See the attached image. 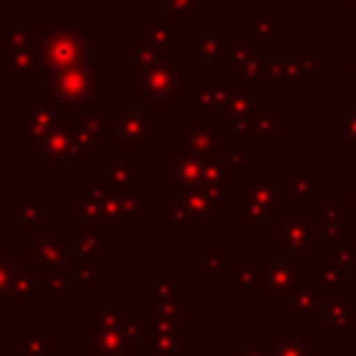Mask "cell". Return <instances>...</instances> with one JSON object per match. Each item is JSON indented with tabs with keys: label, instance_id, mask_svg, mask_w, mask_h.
Instances as JSON below:
<instances>
[{
	"label": "cell",
	"instance_id": "cell-47",
	"mask_svg": "<svg viewBox=\"0 0 356 356\" xmlns=\"http://www.w3.org/2000/svg\"><path fill=\"white\" fill-rule=\"evenodd\" d=\"M317 278H320V286L317 289H323V292H345L348 278L339 273V267L331 259H325V261L317 264Z\"/></svg>",
	"mask_w": 356,
	"mask_h": 356
},
{
	"label": "cell",
	"instance_id": "cell-8",
	"mask_svg": "<svg viewBox=\"0 0 356 356\" xmlns=\"http://www.w3.org/2000/svg\"><path fill=\"white\" fill-rule=\"evenodd\" d=\"M270 256L306 259L314 250V211H278L270 222Z\"/></svg>",
	"mask_w": 356,
	"mask_h": 356
},
{
	"label": "cell",
	"instance_id": "cell-57",
	"mask_svg": "<svg viewBox=\"0 0 356 356\" xmlns=\"http://www.w3.org/2000/svg\"><path fill=\"white\" fill-rule=\"evenodd\" d=\"M342 108H345V111H350V114H356V97H345Z\"/></svg>",
	"mask_w": 356,
	"mask_h": 356
},
{
	"label": "cell",
	"instance_id": "cell-63",
	"mask_svg": "<svg viewBox=\"0 0 356 356\" xmlns=\"http://www.w3.org/2000/svg\"><path fill=\"white\" fill-rule=\"evenodd\" d=\"M0 58H3V47H0Z\"/></svg>",
	"mask_w": 356,
	"mask_h": 356
},
{
	"label": "cell",
	"instance_id": "cell-43",
	"mask_svg": "<svg viewBox=\"0 0 356 356\" xmlns=\"http://www.w3.org/2000/svg\"><path fill=\"white\" fill-rule=\"evenodd\" d=\"M259 273H261V261H234L228 278H231V286L236 292H245V289L256 286Z\"/></svg>",
	"mask_w": 356,
	"mask_h": 356
},
{
	"label": "cell",
	"instance_id": "cell-23",
	"mask_svg": "<svg viewBox=\"0 0 356 356\" xmlns=\"http://www.w3.org/2000/svg\"><path fill=\"white\" fill-rule=\"evenodd\" d=\"M273 356H320V339L306 331V323H286L273 342Z\"/></svg>",
	"mask_w": 356,
	"mask_h": 356
},
{
	"label": "cell",
	"instance_id": "cell-16",
	"mask_svg": "<svg viewBox=\"0 0 356 356\" xmlns=\"http://www.w3.org/2000/svg\"><path fill=\"white\" fill-rule=\"evenodd\" d=\"M14 120H17V134L25 136L28 142H31V139H39V136H44L47 131H53V128H58V125L67 122L64 111H58L56 106H50V103L42 100V97H31V100L25 103V108H19V111L14 114Z\"/></svg>",
	"mask_w": 356,
	"mask_h": 356
},
{
	"label": "cell",
	"instance_id": "cell-34",
	"mask_svg": "<svg viewBox=\"0 0 356 356\" xmlns=\"http://www.w3.org/2000/svg\"><path fill=\"white\" fill-rule=\"evenodd\" d=\"M331 147L356 150V114L337 108L331 114Z\"/></svg>",
	"mask_w": 356,
	"mask_h": 356
},
{
	"label": "cell",
	"instance_id": "cell-59",
	"mask_svg": "<svg viewBox=\"0 0 356 356\" xmlns=\"http://www.w3.org/2000/svg\"><path fill=\"white\" fill-rule=\"evenodd\" d=\"M3 231H6V220L0 217V248H3Z\"/></svg>",
	"mask_w": 356,
	"mask_h": 356
},
{
	"label": "cell",
	"instance_id": "cell-56",
	"mask_svg": "<svg viewBox=\"0 0 356 356\" xmlns=\"http://www.w3.org/2000/svg\"><path fill=\"white\" fill-rule=\"evenodd\" d=\"M331 6L337 11H348V8H356V0H331Z\"/></svg>",
	"mask_w": 356,
	"mask_h": 356
},
{
	"label": "cell",
	"instance_id": "cell-1",
	"mask_svg": "<svg viewBox=\"0 0 356 356\" xmlns=\"http://www.w3.org/2000/svg\"><path fill=\"white\" fill-rule=\"evenodd\" d=\"M33 53L39 58V70L47 78L92 61V39L75 25L44 19L33 33Z\"/></svg>",
	"mask_w": 356,
	"mask_h": 356
},
{
	"label": "cell",
	"instance_id": "cell-44",
	"mask_svg": "<svg viewBox=\"0 0 356 356\" xmlns=\"http://www.w3.org/2000/svg\"><path fill=\"white\" fill-rule=\"evenodd\" d=\"M178 289H181V275H167V278H159L156 284L145 286L142 289V300H147L153 306L161 303V300H175Z\"/></svg>",
	"mask_w": 356,
	"mask_h": 356
},
{
	"label": "cell",
	"instance_id": "cell-9",
	"mask_svg": "<svg viewBox=\"0 0 356 356\" xmlns=\"http://www.w3.org/2000/svg\"><path fill=\"white\" fill-rule=\"evenodd\" d=\"M309 278V267L306 259H295V256H267V261H261V273L256 281V300L259 303H270V300H286L289 295H295L298 289L306 286Z\"/></svg>",
	"mask_w": 356,
	"mask_h": 356
},
{
	"label": "cell",
	"instance_id": "cell-51",
	"mask_svg": "<svg viewBox=\"0 0 356 356\" xmlns=\"http://www.w3.org/2000/svg\"><path fill=\"white\" fill-rule=\"evenodd\" d=\"M275 337H248L236 356H273Z\"/></svg>",
	"mask_w": 356,
	"mask_h": 356
},
{
	"label": "cell",
	"instance_id": "cell-37",
	"mask_svg": "<svg viewBox=\"0 0 356 356\" xmlns=\"http://www.w3.org/2000/svg\"><path fill=\"white\" fill-rule=\"evenodd\" d=\"M120 328L131 345V350H142L150 334V314L145 312H131V314H120Z\"/></svg>",
	"mask_w": 356,
	"mask_h": 356
},
{
	"label": "cell",
	"instance_id": "cell-30",
	"mask_svg": "<svg viewBox=\"0 0 356 356\" xmlns=\"http://www.w3.org/2000/svg\"><path fill=\"white\" fill-rule=\"evenodd\" d=\"M284 200H320V175L317 172H281Z\"/></svg>",
	"mask_w": 356,
	"mask_h": 356
},
{
	"label": "cell",
	"instance_id": "cell-29",
	"mask_svg": "<svg viewBox=\"0 0 356 356\" xmlns=\"http://www.w3.org/2000/svg\"><path fill=\"white\" fill-rule=\"evenodd\" d=\"M281 28H284V14H281V8H259L250 19L242 22V33H239V36L270 42L273 36L281 33Z\"/></svg>",
	"mask_w": 356,
	"mask_h": 356
},
{
	"label": "cell",
	"instance_id": "cell-13",
	"mask_svg": "<svg viewBox=\"0 0 356 356\" xmlns=\"http://www.w3.org/2000/svg\"><path fill=\"white\" fill-rule=\"evenodd\" d=\"M67 211L78 214V220H81L78 225L95 231L100 239L117 236V231H120V225H117V222L108 217V211H106V192H100V189H95V186L78 189V195L67 200Z\"/></svg>",
	"mask_w": 356,
	"mask_h": 356
},
{
	"label": "cell",
	"instance_id": "cell-61",
	"mask_svg": "<svg viewBox=\"0 0 356 356\" xmlns=\"http://www.w3.org/2000/svg\"><path fill=\"white\" fill-rule=\"evenodd\" d=\"M128 356H145V353H139V350H131V353H128Z\"/></svg>",
	"mask_w": 356,
	"mask_h": 356
},
{
	"label": "cell",
	"instance_id": "cell-18",
	"mask_svg": "<svg viewBox=\"0 0 356 356\" xmlns=\"http://www.w3.org/2000/svg\"><path fill=\"white\" fill-rule=\"evenodd\" d=\"M345 214L342 197H320L314 211V250H331L345 236Z\"/></svg>",
	"mask_w": 356,
	"mask_h": 356
},
{
	"label": "cell",
	"instance_id": "cell-46",
	"mask_svg": "<svg viewBox=\"0 0 356 356\" xmlns=\"http://www.w3.org/2000/svg\"><path fill=\"white\" fill-rule=\"evenodd\" d=\"M17 253L0 248V303L11 300V284H14V273H17Z\"/></svg>",
	"mask_w": 356,
	"mask_h": 356
},
{
	"label": "cell",
	"instance_id": "cell-33",
	"mask_svg": "<svg viewBox=\"0 0 356 356\" xmlns=\"http://www.w3.org/2000/svg\"><path fill=\"white\" fill-rule=\"evenodd\" d=\"M39 292L42 300H64L67 292L72 289L70 284V270L67 267H39Z\"/></svg>",
	"mask_w": 356,
	"mask_h": 356
},
{
	"label": "cell",
	"instance_id": "cell-42",
	"mask_svg": "<svg viewBox=\"0 0 356 356\" xmlns=\"http://www.w3.org/2000/svg\"><path fill=\"white\" fill-rule=\"evenodd\" d=\"M331 261L339 267V273L345 275V278H353L356 275V236H342L331 250Z\"/></svg>",
	"mask_w": 356,
	"mask_h": 356
},
{
	"label": "cell",
	"instance_id": "cell-2",
	"mask_svg": "<svg viewBox=\"0 0 356 356\" xmlns=\"http://www.w3.org/2000/svg\"><path fill=\"white\" fill-rule=\"evenodd\" d=\"M128 83H131L128 97L139 100L150 111H175V108H181L184 86H192L195 75L189 70H184V64L178 58L167 56L161 64H156L150 70H131Z\"/></svg>",
	"mask_w": 356,
	"mask_h": 356
},
{
	"label": "cell",
	"instance_id": "cell-3",
	"mask_svg": "<svg viewBox=\"0 0 356 356\" xmlns=\"http://www.w3.org/2000/svg\"><path fill=\"white\" fill-rule=\"evenodd\" d=\"M103 72H106V61L92 58L83 67H75V70H67L58 75H47L39 97L64 114L67 111H86L95 100H100L106 95Z\"/></svg>",
	"mask_w": 356,
	"mask_h": 356
},
{
	"label": "cell",
	"instance_id": "cell-41",
	"mask_svg": "<svg viewBox=\"0 0 356 356\" xmlns=\"http://www.w3.org/2000/svg\"><path fill=\"white\" fill-rule=\"evenodd\" d=\"M0 47H3V56L11 50L33 47V31L19 22H3L0 25Z\"/></svg>",
	"mask_w": 356,
	"mask_h": 356
},
{
	"label": "cell",
	"instance_id": "cell-54",
	"mask_svg": "<svg viewBox=\"0 0 356 356\" xmlns=\"http://www.w3.org/2000/svg\"><path fill=\"white\" fill-rule=\"evenodd\" d=\"M150 314H156V317H167V320H178V317H181V303H178V298H175V300H161V303L153 306Z\"/></svg>",
	"mask_w": 356,
	"mask_h": 356
},
{
	"label": "cell",
	"instance_id": "cell-53",
	"mask_svg": "<svg viewBox=\"0 0 356 356\" xmlns=\"http://www.w3.org/2000/svg\"><path fill=\"white\" fill-rule=\"evenodd\" d=\"M342 81L345 86H356V47L342 50Z\"/></svg>",
	"mask_w": 356,
	"mask_h": 356
},
{
	"label": "cell",
	"instance_id": "cell-15",
	"mask_svg": "<svg viewBox=\"0 0 356 356\" xmlns=\"http://www.w3.org/2000/svg\"><path fill=\"white\" fill-rule=\"evenodd\" d=\"M317 323L331 331L334 339H345L350 328H356V300L345 292H323L320 289V309Z\"/></svg>",
	"mask_w": 356,
	"mask_h": 356
},
{
	"label": "cell",
	"instance_id": "cell-21",
	"mask_svg": "<svg viewBox=\"0 0 356 356\" xmlns=\"http://www.w3.org/2000/svg\"><path fill=\"white\" fill-rule=\"evenodd\" d=\"M72 261V245L67 236H31L28 264L33 267H67Z\"/></svg>",
	"mask_w": 356,
	"mask_h": 356
},
{
	"label": "cell",
	"instance_id": "cell-45",
	"mask_svg": "<svg viewBox=\"0 0 356 356\" xmlns=\"http://www.w3.org/2000/svg\"><path fill=\"white\" fill-rule=\"evenodd\" d=\"M231 264H234V256H231L228 248H211V250L203 253V270L214 278H222V275L228 278Z\"/></svg>",
	"mask_w": 356,
	"mask_h": 356
},
{
	"label": "cell",
	"instance_id": "cell-27",
	"mask_svg": "<svg viewBox=\"0 0 356 356\" xmlns=\"http://www.w3.org/2000/svg\"><path fill=\"white\" fill-rule=\"evenodd\" d=\"M106 211L117 225H139L145 220L142 195H117L106 192Z\"/></svg>",
	"mask_w": 356,
	"mask_h": 356
},
{
	"label": "cell",
	"instance_id": "cell-55",
	"mask_svg": "<svg viewBox=\"0 0 356 356\" xmlns=\"http://www.w3.org/2000/svg\"><path fill=\"white\" fill-rule=\"evenodd\" d=\"M342 203H345V211H350V214L356 217V184L345 186V192H342Z\"/></svg>",
	"mask_w": 356,
	"mask_h": 356
},
{
	"label": "cell",
	"instance_id": "cell-5",
	"mask_svg": "<svg viewBox=\"0 0 356 356\" xmlns=\"http://www.w3.org/2000/svg\"><path fill=\"white\" fill-rule=\"evenodd\" d=\"M28 156L44 175H75L86 161H92V150L75 136L70 122L47 131L39 139H31Z\"/></svg>",
	"mask_w": 356,
	"mask_h": 356
},
{
	"label": "cell",
	"instance_id": "cell-49",
	"mask_svg": "<svg viewBox=\"0 0 356 356\" xmlns=\"http://www.w3.org/2000/svg\"><path fill=\"white\" fill-rule=\"evenodd\" d=\"M120 306L114 300H95L92 303V317L97 325H117L120 323Z\"/></svg>",
	"mask_w": 356,
	"mask_h": 356
},
{
	"label": "cell",
	"instance_id": "cell-20",
	"mask_svg": "<svg viewBox=\"0 0 356 356\" xmlns=\"http://www.w3.org/2000/svg\"><path fill=\"white\" fill-rule=\"evenodd\" d=\"M114 108L108 111H83L78 117V122H72V131L75 136L95 153V150H103L106 142L114 136Z\"/></svg>",
	"mask_w": 356,
	"mask_h": 356
},
{
	"label": "cell",
	"instance_id": "cell-22",
	"mask_svg": "<svg viewBox=\"0 0 356 356\" xmlns=\"http://www.w3.org/2000/svg\"><path fill=\"white\" fill-rule=\"evenodd\" d=\"M139 353H145V356H181V325H178V320L150 314V334H147V342Z\"/></svg>",
	"mask_w": 356,
	"mask_h": 356
},
{
	"label": "cell",
	"instance_id": "cell-26",
	"mask_svg": "<svg viewBox=\"0 0 356 356\" xmlns=\"http://www.w3.org/2000/svg\"><path fill=\"white\" fill-rule=\"evenodd\" d=\"M17 337V356H53V328L50 325H19Z\"/></svg>",
	"mask_w": 356,
	"mask_h": 356
},
{
	"label": "cell",
	"instance_id": "cell-60",
	"mask_svg": "<svg viewBox=\"0 0 356 356\" xmlns=\"http://www.w3.org/2000/svg\"><path fill=\"white\" fill-rule=\"evenodd\" d=\"M3 92H6V83H3V75H0V97H3Z\"/></svg>",
	"mask_w": 356,
	"mask_h": 356
},
{
	"label": "cell",
	"instance_id": "cell-4",
	"mask_svg": "<svg viewBox=\"0 0 356 356\" xmlns=\"http://www.w3.org/2000/svg\"><path fill=\"white\" fill-rule=\"evenodd\" d=\"M284 203L281 172H242L234 184L228 211H236L245 225H267Z\"/></svg>",
	"mask_w": 356,
	"mask_h": 356
},
{
	"label": "cell",
	"instance_id": "cell-58",
	"mask_svg": "<svg viewBox=\"0 0 356 356\" xmlns=\"http://www.w3.org/2000/svg\"><path fill=\"white\" fill-rule=\"evenodd\" d=\"M6 22V0H0V25Z\"/></svg>",
	"mask_w": 356,
	"mask_h": 356
},
{
	"label": "cell",
	"instance_id": "cell-35",
	"mask_svg": "<svg viewBox=\"0 0 356 356\" xmlns=\"http://www.w3.org/2000/svg\"><path fill=\"white\" fill-rule=\"evenodd\" d=\"M281 131H284V111H278V108L270 106L264 114H259V120L253 125V142H256V147L259 150H267L273 145V139L281 136Z\"/></svg>",
	"mask_w": 356,
	"mask_h": 356
},
{
	"label": "cell",
	"instance_id": "cell-11",
	"mask_svg": "<svg viewBox=\"0 0 356 356\" xmlns=\"http://www.w3.org/2000/svg\"><path fill=\"white\" fill-rule=\"evenodd\" d=\"M167 220L172 225H217L220 211L200 189L167 186Z\"/></svg>",
	"mask_w": 356,
	"mask_h": 356
},
{
	"label": "cell",
	"instance_id": "cell-12",
	"mask_svg": "<svg viewBox=\"0 0 356 356\" xmlns=\"http://www.w3.org/2000/svg\"><path fill=\"white\" fill-rule=\"evenodd\" d=\"M89 186L117 195H142V164L128 153H117V159H108L103 170L92 175Z\"/></svg>",
	"mask_w": 356,
	"mask_h": 356
},
{
	"label": "cell",
	"instance_id": "cell-19",
	"mask_svg": "<svg viewBox=\"0 0 356 356\" xmlns=\"http://www.w3.org/2000/svg\"><path fill=\"white\" fill-rule=\"evenodd\" d=\"M203 159L186 147L167 150V186L172 189H200L203 181Z\"/></svg>",
	"mask_w": 356,
	"mask_h": 356
},
{
	"label": "cell",
	"instance_id": "cell-40",
	"mask_svg": "<svg viewBox=\"0 0 356 356\" xmlns=\"http://www.w3.org/2000/svg\"><path fill=\"white\" fill-rule=\"evenodd\" d=\"M192 108L195 111H220L222 100H225V89L214 81V83H192Z\"/></svg>",
	"mask_w": 356,
	"mask_h": 356
},
{
	"label": "cell",
	"instance_id": "cell-24",
	"mask_svg": "<svg viewBox=\"0 0 356 356\" xmlns=\"http://www.w3.org/2000/svg\"><path fill=\"white\" fill-rule=\"evenodd\" d=\"M178 131H181L184 147L195 156H211L222 147L220 145V125H214V122H181Z\"/></svg>",
	"mask_w": 356,
	"mask_h": 356
},
{
	"label": "cell",
	"instance_id": "cell-7",
	"mask_svg": "<svg viewBox=\"0 0 356 356\" xmlns=\"http://www.w3.org/2000/svg\"><path fill=\"white\" fill-rule=\"evenodd\" d=\"M114 142L117 153L150 150L156 145V111L134 97H120L114 106Z\"/></svg>",
	"mask_w": 356,
	"mask_h": 356
},
{
	"label": "cell",
	"instance_id": "cell-36",
	"mask_svg": "<svg viewBox=\"0 0 356 356\" xmlns=\"http://www.w3.org/2000/svg\"><path fill=\"white\" fill-rule=\"evenodd\" d=\"M11 300H19V303L42 300V292H39V275H36L33 267L25 264V261L17 264L14 284H11Z\"/></svg>",
	"mask_w": 356,
	"mask_h": 356
},
{
	"label": "cell",
	"instance_id": "cell-48",
	"mask_svg": "<svg viewBox=\"0 0 356 356\" xmlns=\"http://www.w3.org/2000/svg\"><path fill=\"white\" fill-rule=\"evenodd\" d=\"M17 225H36L42 220V200L39 197H19L14 206Z\"/></svg>",
	"mask_w": 356,
	"mask_h": 356
},
{
	"label": "cell",
	"instance_id": "cell-50",
	"mask_svg": "<svg viewBox=\"0 0 356 356\" xmlns=\"http://www.w3.org/2000/svg\"><path fill=\"white\" fill-rule=\"evenodd\" d=\"M214 156H217V159H220V164L231 172V178L245 172V153H242L239 147H220Z\"/></svg>",
	"mask_w": 356,
	"mask_h": 356
},
{
	"label": "cell",
	"instance_id": "cell-39",
	"mask_svg": "<svg viewBox=\"0 0 356 356\" xmlns=\"http://www.w3.org/2000/svg\"><path fill=\"white\" fill-rule=\"evenodd\" d=\"M228 47H231V36H222V33H200L195 39L197 61H217V58L225 61Z\"/></svg>",
	"mask_w": 356,
	"mask_h": 356
},
{
	"label": "cell",
	"instance_id": "cell-31",
	"mask_svg": "<svg viewBox=\"0 0 356 356\" xmlns=\"http://www.w3.org/2000/svg\"><path fill=\"white\" fill-rule=\"evenodd\" d=\"M317 309H320V289H312V286H303L286 300H281V312L292 323H306L309 317H317Z\"/></svg>",
	"mask_w": 356,
	"mask_h": 356
},
{
	"label": "cell",
	"instance_id": "cell-32",
	"mask_svg": "<svg viewBox=\"0 0 356 356\" xmlns=\"http://www.w3.org/2000/svg\"><path fill=\"white\" fill-rule=\"evenodd\" d=\"M3 67L6 72L11 75V81L17 86H28L31 78L39 72V58L33 53V47H25V50H11L3 56Z\"/></svg>",
	"mask_w": 356,
	"mask_h": 356
},
{
	"label": "cell",
	"instance_id": "cell-25",
	"mask_svg": "<svg viewBox=\"0 0 356 356\" xmlns=\"http://www.w3.org/2000/svg\"><path fill=\"white\" fill-rule=\"evenodd\" d=\"M70 245H72V261H81V264L92 267L97 275L106 273V250H103V239H100L95 231L78 225V234L70 236Z\"/></svg>",
	"mask_w": 356,
	"mask_h": 356
},
{
	"label": "cell",
	"instance_id": "cell-62",
	"mask_svg": "<svg viewBox=\"0 0 356 356\" xmlns=\"http://www.w3.org/2000/svg\"><path fill=\"white\" fill-rule=\"evenodd\" d=\"M217 356H234V353H228V350H220V353H217Z\"/></svg>",
	"mask_w": 356,
	"mask_h": 356
},
{
	"label": "cell",
	"instance_id": "cell-52",
	"mask_svg": "<svg viewBox=\"0 0 356 356\" xmlns=\"http://www.w3.org/2000/svg\"><path fill=\"white\" fill-rule=\"evenodd\" d=\"M67 270H70V284H72V289H86V286H92L95 278H97V273H95L92 267L81 264V261H70Z\"/></svg>",
	"mask_w": 356,
	"mask_h": 356
},
{
	"label": "cell",
	"instance_id": "cell-14",
	"mask_svg": "<svg viewBox=\"0 0 356 356\" xmlns=\"http://www.w3.org/2000/svg\"><path fill=\"white\" fill-rule=\"evenodd\" d=\"M320 67V47H284L278 58H270L273 81L306 86L312 72Z\"/></svg>",
	"mask_w": 356,
	"mask_h": 356
},
{
	"label": "cell",
	"instance_id": "cell-17",
	"mask_svg": "<svg viewBox=\"0 0 356 356\" xmlns=\"http://www.w3.org/2000/svg\"><path fill=\"white\" fill-rule=\"evenodd\" d=\"M78 348L89 356H128L131 353V345L117 325H97V323H89L83 328H78Z\"/></svg>",
	"mask_w": 356,
	"mask_h": 356
},
{
	"label": "cell",
	"instance_id": "cell-38",
	"mask_svg": "<svg viewBox=\"0 0 356 356\" xmlns=\"http://www.w3.org/2000/svg\"><path fill=\"white\" fill-rule=\"evenodd\" d=\"M153 6L164 11L170 22L184 25V22H192L197 11L206 8V0H153Z\"/></svg>",
	"mask_w": 356,
	"mask_h": 356
},
{
	"label": "cell",
	"instance_id": "cell-28",
	"mask_svg": "<svg viewBox=\"0 0 356 356\" xmlns=\"http://www.w3.org/2000/svg\"><path fill=\"white\" fill-rule=\"evenodd\" d=\"M142 42L161 53H172L181 44V25L170 19H147L142 22Z\"/></svg>",
	"mask_w": 356,
	"mask_h": 356
},
{
	"label": "cell",
	"instance_id": "cell-10",
	"mask_svg": "<svg viewBox=\"0 0 356 356\" xmlns=\"http://www.w3.org/2000/svg\"><path fill=\"white\" fill-rule=\"evenodd\" d=\"M225 72L245 78L253 86L275 83L270 70V42L248 39V36H231V47L225 56Z\"/></svg>",
	"mask_w": 356,
	"mask_h": 356
},
{
	"label": "cell",
	"instance_id": "cell-6",
	"mask_svg": "<svg viewBox=\"0 0 356 356\" xmlns=\"http://www.w3.org/2000/svg\"><path fill=\"white\" fill-rule=\"evenodd\" d=\"M217 83L225 89V100L217 111V122L228 125L231 136H253V125L259 120V114H264L270 108V100L259 95V86L248 83L239 75L231 72H220Z\"/></svg>",
	"mask_w": 356,
	"mask_h": 356
}]
</instances>
